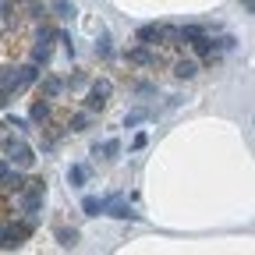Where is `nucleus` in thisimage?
Here are the masks:
<instances>
[{
    "instance_id": "obj_12",
    "label": "nucleus",
    "mask_w": 255,
    "mask_h": 255,
    "mask_svg": "<svg viewBox=\"0 0 255 255\" xmlns=\"http://www.w3.org/2000/svg\"><path fill=\"white\" fill-rule=\"evenodd\" d=\"M100 152H103L107 159H117V152H121V142H117V138H110V142H103V149H100V145H92V156H100Z\"/></svg>"
},
{
    "instance_id": "obj_8",
    "label": "nucleus",
    "mask_w": 255,
    "mask_h": 255,
    "mask_svg": "<svg viewBox=\"0 0 255 255\" xmlns=\"http://www.w3.org/2000/svg\"><path fill=\"white\" fill-rule=\"evenodd\" d=\"M60 92H64V82H60L57 75H46V78H43V100H50V103H53Z\"/></svg>"
},
{
    "instance_id": "obj_18",
    "label": "nucleus",
    "mask_w": 255,
    "mask_h": 255,
    "mask_svg": "<svg viewBox=\"0 0 255 255\" xmlns=\"http://www.w3.org/2000/svg\"><path fill=\"white\" fill-rule=\"evenodd\" d=\"M103 107H107V100H100L96 92H89V96H85V110H89V114H92V110H103Z\"/></svg>"
},
{
    "instance_id": "obj_6",
    "label": "nucleus",
    "mask_w": 255,
    "mask_h": 255,
    "mask_svg": "<svg viewBox=\"0 0 255 255\" xmlns=\"http://www.w3.org/2000/svg\"><path fill=\"white\" fill-rule=\"evenodd\" d=\"M0 184H4V188L11 191V195H21V191H25V184H28V181H25V174H21V170H14V167H11V174H7L4 181H0Z\"/></svg>"
},
{
    "instance_id": "obj_25",
    "label": "nucleus",
    "mask_w": 255,
    "mask_h": 255,
    "mask_svg": "<svg viewBox=\"0 0 255 255\" xmlns=\"http://www.w3.org/2000/svg\"><path fill=\"white\" fill-rule=\"evenodd\" d=\"M7 174H11V163H7V159H0V181H4Z\"/></svg>"
},
{
    "instance_id": "obj_21",
    "label": "nucleus",
    "mask_w": 255,
    "mask_h": 255,
    "mask_svg": "<svg viewBox=\"0 0 255 255\" xmlns=\"http://www.w3.org/2000/svg\"><path fill=\"white\" fill-rule=\"evenodd\" d=\"M213 46H216V50H234L238 39H234V36H220V39H213Z\"/></svg>"
},
{
    "instance_id": "obj_22",
    "label": "nucleus",
    "mask_w": 255,
    "mask_h": 255,
    "mask_svg": "<svg viewBox=\"0 0 255 255\" xmlns=\"http://www.w3.org/2000/svg\"><path fill=\"white\" fill-rule=\"evenodd\" d=\"M145 117H149V110H135V114H128V117H124V124H128V128H135V124H142Z\"/></svg>"
},
{
    "instance_id": "obj_3",
    "label": "nucleus",
    "mask_w": 255,
    "mask_h": 255,
    "mask_svg": "<svg viewBox=\"0 0 255 255\" xmlns=\"http://www.w3.org/2000/svg\"><path fill=\"white\" fill-rule=\"evenodd\" d=\"M39 82V68H36V64H21V68H18V92H25L28 85H36Z\"/></svg>"
},
{
    "instance_id": "obj_11",
    "label": "nucleus",
    "mask_w": 255,
    "mask_h": 255,
    "mask_svg": "<svg viewBox=\"0 0 255 255\" xmlns=\"http://www.w3.org/2000/svg\"><path fill=\"white\" fill-rule=\"evenodd\" d=\"M82 213H85V216H100V213H103V199L85 195V199H82Z\"/></svg>"
},
{
    "instance_id": "obj_15",
    "label": "nucleus",
    "mask_w": 255,
    "mask_h": 255,
    "mask_svg": "<svg viewBox=\"0 0 255 255\" xmlns=\"http://www.w3.org/2000/svg\"><path fill=\"white\" fill-rule=\"evenodd\" d=\"M57 18H75V4L71 0H53V7H50Z\"/></svg>"
},
{
    "instance_id": "obj_13",
    "label": "nucleus",
    "mask_w": 255,
    "mask_h": 255,
    "mask_svg": "<svg viewBox=\"0 0 255 255\" xmlns=\"http://www.w3.org/2000/svg\"><path fill=\"white\" fill-rule=\"evenodd\" d=\"M89 92H96L100 100H110V96H114V82H110V78H100V82H92Z\"/></svg>"
},
{
    "instance_id": "obj_24",
    "label": "nucleus",
    "mask_w": 255,
    "mask_h": 255,
    "mask_svg": "<svg viewBox=\"0 0 255 255\" xmlns=\"http://www.w3.org/2000/svg\"><path fill=\"white\" fill-rule=\"evenodd\" d=\"M7 103H11V92H7V89H0V110H7Z\"/></svg>"
},
{
    "instance_id": "obj_2",
    "label": "nucleus",
    "mask_w": 255,
    "mask_h": 255,
    "mask_svg": "<svg viewBox=\"0 0 255 255\" xmlns=\"http://www.w3.org/2000/svg\"><path fill=\"white\" fill-rule=\"evenodd\" d=\"M50 117H53V103L50 100H36V103H32L28 124H50Z\"/></svg>"
},
{
    "instance_id": "obj_1",
    "label": "nucleus",
    "mask_w": 255,
    "mask_h": 255,
    "mask_svg": "<svg viewBox=\"0 0 255 255\" xmlns=\"http://www.w3.org/2000/svg\"><path fill=\"white\" fill-rule=\"evenodd\" d=\"M4 149H7V163L18 167V170H28L32 163H36V152H32L21 138H14V135H4Z\"/></svg>"
},
{
    "instance_id": "obj_4",
    "label": "nucleus",
    "mask_w": 255,
    "mask_h": 255,
    "mask_svg": "<svg viewBox=\"0 0 255 255\" xmlns=\"http://www.w3.org/2000/svg\"><path fill=\"white\" fill-rule=\"evenodd\" d=\"M138 43H142V46L163 43V25H142V28H138Z\"/></svg>"
},
{
    "instance_id": "obj_17",
    "label": "nucleus",
    "mask_w": 255,
    "mask_h": 255,
    "mask_svg": "<svg viewBox=\"0 0 255 255\" xmlns=\"http://www.w3.org/2000/svg\"><path fill=\"white\" fill-rule=\"evenodd\" d=\"M96 57H103V60L114 57V46H110V36H107V32H103V39L96 43Z\"/></svg>"
},
{
    "instance_id": "obj_20",
    "label": "nucleus",
    "mask_w": 255,
    "mask_h": 255,
    "mask_svg": "<svg viewBox=\"0 0 255 255\" xmlns=\"http://www.w3.org/2000/svg\"><path fill=\"white\" fill-rule=\"evenodd\" d=\"M85 85H89V78H85L82 71H78V75H71L68 82H64V89H85Z\"/></svg>"
},
{
    "instance_id": "obj_9",
    "label": "nucleus",
    "mask_w": 255,
    "mask_h": 255,
    "mask_svg": "<svg viewBox=\"0 0 255 255\" xmlns=\"http://www.w3.org/2000/svg\"><path fill=\"white\" fill-rule=\"evenodd\" d=\"M85 181H89V167L71 163V167H68V184H71V188H85Z\"/></svg>"
},
{
    "instance_id": "obj_16",
    "label": "nucleus",
    "mask_w": 255,
    "mask_h": 255,
    "mask_svg": "<svg viewBox=\"0 0 255 255\" xmlns=\"http://www.w3.org/2000/svg\"><path fill=\"white\" fill-rule=\"evenodd\" d=\"M199 36H206V28H199V25H184V28H181V43H184V39L195 43Z\"/></svg>"
},
{
    "instance_id": "obj_14",
    "label": "nucleus",
    "mask_w": 255,
    "mask_h": 255,
    "mask_svg": "<svg viewBox=\"0 0 255 255\" xmlns=\"http://www.w3.org/2000/svg\"><path fill=\"white\" fill-rule=\"evenodd\" d=\"M57 241L68 245V248H75V245H78V231H75V227H57Z\"/></svg>"
},
{
    "instance_id": "obj_23",
    "label": "nucleus",
    "mask_w": 255,
    "mask_h": 255,
    "mask_svg": "<svg viewBox=\"0 0 255 255\" xmlns=\"http://www.w3.org/2000/svg\"><path fill=\"white\" fill-rule=\"evenodd\" d=\"M25 11H28L32 18H43V14H46V7L39 4V0H28V4H25Z\"/></svg>"
},
{
    "instance_id": "obj_10",
    "label": "nucleus",
    "mask_w": 255,
    "mask_h": 255,
    "mask_svg": "<svg viewBox=\"0 0 255 255\" xmlns=\"http://www.w3.org/2000/svg\"><path fill=\"white\" fill-rule=\"evenodd\" d=\"M89 124H92V114H89V110H78V114L68 117V128H71V131H89Z\"/></svg>"
},
{
    "instance_id": "obj_7",
    "label": "nucleus",
    "mask_w": 255,
    "mask_h": 255,
    "mask_svg": "<svg viewBox=\"0 0 255 255\" xmlns=\"http://www.w3.org/2000/svg\"><path fill=\"white\" fill-rule=\"evenodd\" d=\"M174 75H177L181 82H191V78L199 75V60H177V64H174Z\"/></svg>"
},
{
    "instance_id": "obj_19",
    "label": "nucleus",
    "mask_w": 255,
    "mask_h": 255,
    "mask_svg": "<svg viewBox=\"0 0 255 255\" xmlns=\"http://www.w3.org/2000/svg\"><path fill=\"white\" fill-rule=\"evenodd\" d=\"M7 128H14L18 135H25V131H28V121H25V117H14V114H11V117H7Z\"/></svg>"
},
{
    "instance_id": "obj_5",
    "label": "nucleus",
    "mask_w": 255,
    "mask_h": 255,
    "mask_svg": "<svg viewBox=\"0 0 255 255\" xmlns=\"http://www.w3.org/2000/svg\"><path fill=\"white\" fill-rule=\"evenodd\" d=\"M128 64H138V68H145V64H156V53L149 46H135L128 50Z\"/></svg>"
},
{
    "instance_id": "obj_26",
    "label": "nucleus",
    "mask_w": 255,
    "mask_h": 255,
    "mask_svg": "<svg viewBox=\"0 0 255 255\" xmlns=\"http://www.w3.org/2000/svg\"><path fill=\"white\" fill-rule=\"evenodd\" d=\"M245 4H248V11H252V14H255V0H245Z\"/></svg>"
}]
</instances>
